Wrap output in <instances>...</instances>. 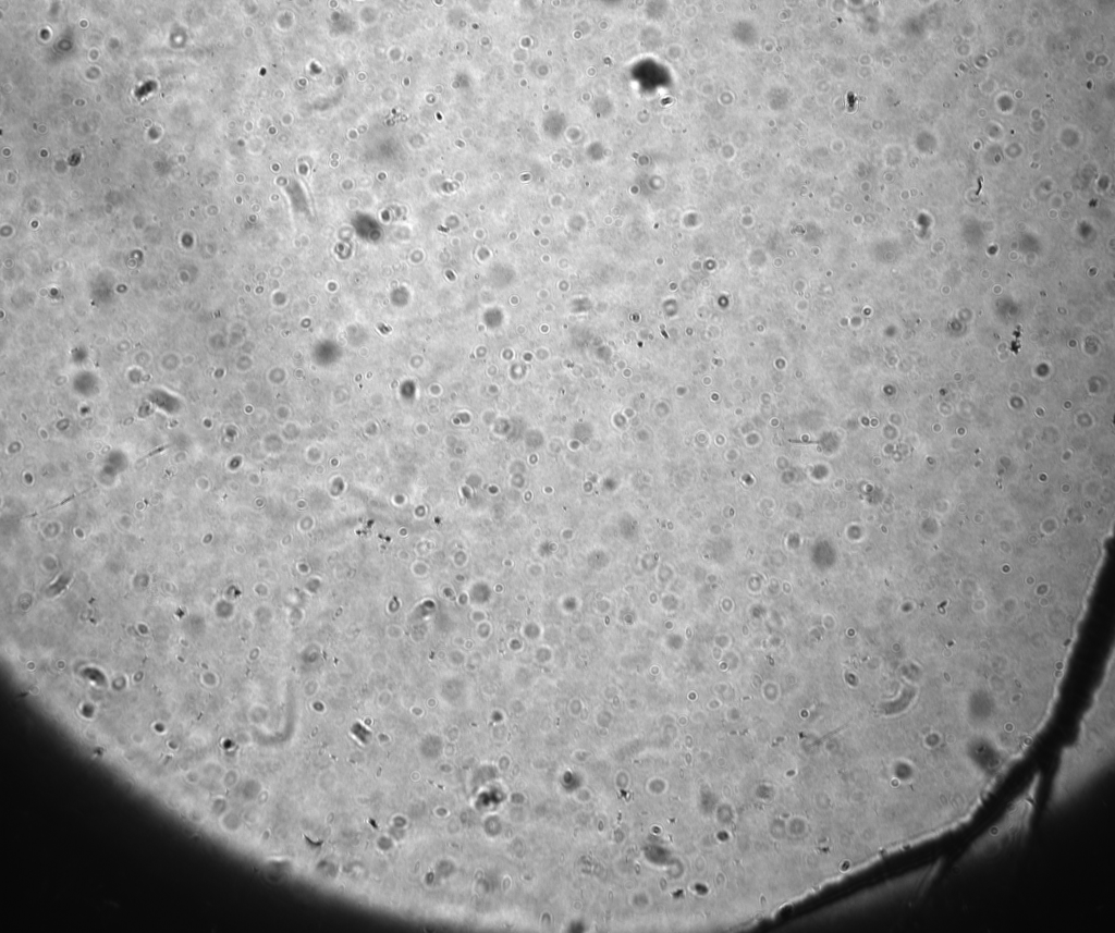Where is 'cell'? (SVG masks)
Instances as JSON below:
<instances>
[{
  "instance_id": "1",
  "label": "cell",
  "mask_w": 1115,
  "mask_h": 933,
  "mask_svg": "<svg viewBox=\"0 0 1115 933\" xmlns=\"http://www.w3.org/2000/svg\"><path fill=\"white\" fill-rule=\"evenodd\" d=\"M1114 766L1112 685L1098 689L1076 740L1065 747L1052 778L1047 811L1056 813L1080 798Z\"/></svg>"
},
{
  "instance_id": "2",
  "label": "cell",
  "mask_w": 1115,
  "mask_h": 933,
  "mask_svg": "<svg viewBox=\"0 0 1115 933\" xmlns=\"http://www.w3.org/2000/svg\"><path fill=\"white\" fill-rule=\"evenodd\" d=\"M1040 785L1041 773L1036 772L1021 791L1013 798L1000 819L968 846L955 868L963 869L975 862L993 858L1022 840L1031 828Z\"/></svg>"
}]
</instances>
